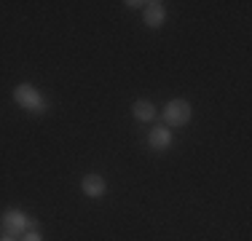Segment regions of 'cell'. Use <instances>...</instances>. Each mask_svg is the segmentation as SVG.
<instances>
[{"mask_svg": "<svg viewBox=\"0 0 252 241\" xmlns=\"http://www.w3.org/2000/svg\"><path fill=\"white\" fill-rule=\"evenodd\" d=\"M14 102L30 113H46V107H49L46 96L40 91H35V86H30V83H19V86L14 89Z\"/></svg>", "mask_w": 252, "mask_h": 241, "instance_id": "6da1fadb", "label": "cell"}, {"mask_svg": "<svg viewBox=\"0 0 252 241\" xmlns=\"http://www.w3.org/2000/svg\"><path fill=\"white\" fill-rule=\"evenodd\" d=\"M190 118H193V107H190L188 99H172V102H166V107H164L166 126L177 129V126L190 123Z\"/></svg>", "mask_w": 252, "mask_h": 241, "instance_id": "7a4b0ae2", "label": "cell"}, {"mask_svg": "<svg viewBox=\"0 0 252 241\" xmlns=\"http://www.w3.org/2000/svg\"><path fill=\"white\" fill-rule=\"evenodd\" d=\"M0 225H3L5 236L16 239V236H25L30 228H32V222L27 220V214L22 209H5L3 217H0Z\"/></svg>", "mask_w": 252, "mask_h": 241, "instance_id": "3957f363", "label": "cell"}, {"mask_svg": "<svg viewBox=\"0 0 252 241\" xmlns=\"http://www.w3.org/2000/svg\"><path fill=\"white\" fill-rule=\"evenodd\" d=\"M81 190L86 193V198H102L107 193V182L99 174H86V177L81 180Z\"/></svg>", "mask_w": 252, "mask_h": 241, "instance_id": "277c9868", "label": "cell"}, {"mask_svg": "<svg viewBox=\"0 0 252 241\" xmlns=\"http://www.w3.org/2000/svg\"><path fill=\"white\" fill-rule=\"evenodd\" d=\"M145 24L151 30H158L161 24L166 19V11H164V3H158V0H153V3H145Z\"/></svg>", "mask_w": 252, "mask_h": 241, "instance_id": "5b68a950", "label": "cell"}, {"mask_svg": "<svg viewBox=\"0 0 252 241\" xmlns=\"http://www.w3.org/2000/svg\"><path fill=\"white\" fill-rule=\"evenodd\" d=\"M175 142V137H172V131L166 129V126H158V129L151 131V137H148V145H151V150H166L169 145Z\"/></svg>", "mask_w": 252, "mask_h": 241, "instance_id": "8992f818", "label": "cell"}, {"mask_svg": "<svg viewBox=\"0 0 252 241\" xmlns=\"http://www.w3.org/2000/svg\"><path fill=\"white\" fill-rule=\"evenodd\" d=\"M131 113H134V118L142 120V123H148V120L156 118V107H153V102H148V99H137L134 105H131Z\"/></svg>", "mask_w": 252, "mask_h": 241, "instance_id": "52a82bcc", "label": "cell"}, {"mask_svg": "<svg viewBox=\"0 0 252 241\" xmlns=\"http://www.w3.org/2000/svg\"><path fill=\"white\" fill-rule=\"evenodd\" d=\"M22 241H43V239H40V233H35V231H27L25 236H22Z\"/></svg>", "mask_w": 252, "mask_h": 241, "instance_id": "ba28073f", "label": "cell"}, {"mask_svg": "<svg viewBox=\"0 0 252 241\" xmlns=\"http://www.w3.org/2000/svg\"><path fill=\"white\" fill-rule=\"evenodd\" d=\"M0 241H14V239H11V236H3V239H0Z\"/></svg>", "mask_w": 252, "mask_h": 241, "instance_id": "9c48e42d", "label": "cell"}]
</instances>
